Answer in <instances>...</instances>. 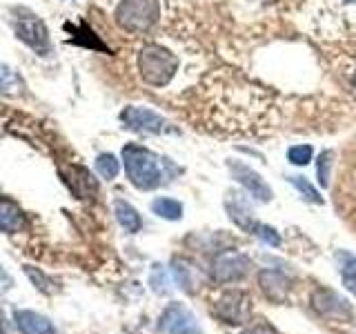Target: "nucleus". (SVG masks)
<instances>
[{
  "label": "nucleus",
  "instance_id": "f257e3e1",
  "mask_svg": "<svg viewBox=\"0 0 356 334\" xmlns=\"http://www.w3.org/2000/svg\"><path fill=\"white\" fill-rule=\"evenodd\" d=\"M196 111L205 127L220 134L270 132L278 120V107L270 92L234 70H216L196 87Z\"/></svg>",
  "mask_w": 356,
  "mask_h": 334
},
{
  "label": "nucleus",
  "instance_id": "f03ea898",
  "mask_svg": "<svg viewBox=\"0 0 356 334\" xmlns=\"http://www.w3.org/2000/svg\"><path fill=\"white\" fill-rule=\"evenodd\" d=\"M122 161H125V172L134 187L147 192L163 183V159H159L152 150L134 143L125 145Z\"/></svg>",
  "mask_w": 356,
  "mask_h": 334
},
{
  "label": "nucleus",
  "instance_id": "7ed1b4c3",
  "mask_svg": "<svg viewBox=\"0 0 356 334\" xmlns=\"http://www.w3.org/2000/svg\"><path fill=\"white\" fill-rule=\"evenodd\" d=\"M178 67H181L178 56L161 42H147L138 51V72L143 76V81L152 87L170 85L178 72Z\"/></svg>",
  "mask_w": 356,
  "mask_h": 334
},
{
  "label": "nucleus",
  "instance_id": "20e7f679",
  "mask_svg": "<svg viewBox=\"0 0 356 334\" xmlns=\"http://www.w3.org/2000/svg\"><path fill=\"white\" fill-rule=\"evenodd\" d=\"M161 18L159 0H120L116 7V22L129 33L149 31Z\"/></svg>",
  "mask_w": 356,
  "mask_h": 334
},
{
  "label": "nucleus",
  "instance_id": "39448f33",
  "mask_svg": "<svg viewBox=\"0 0 356 334\" xmlns=\"http://www.w3.org/2000/svg\"><path fill=\"white\" fill-rule=\"evenodd\" d=\"M16 36L29 45V47L40 54V56H47L49 49H51V45H49V31L47 27H44V22L38 18V16H27V18H18L16 20Z\"/></svg>",
  "mask_w": 356,
  "mask_h": 334
},
{
  "label": "nucleus",
  "instance_id": "423d86ee",
  "mask_svg": "<svg viewBox=\"0 0 356 334\" xmlns=\"http://www.w3.org/2000/svg\"><path fill=\"white\" fill-rule=\"evenodd\" d=\"M120 120L125 122V127L138 134H163L170 125L161 114L147 107H125L120 111Z\"/></svg>",
  "mask_w": 356,
  "mask_h": 334
},
{
  "label": "nucleus",
  "instance_id": "0eeeda50",
  "mask_svg": "<svg viewBox=\"0 0 356 334\" xmlns=\"http://www.w3.org/2000/svg\"><path fill=\"white\" fill-rule=\"evenodd\" d=\"M250 272V259L248 254L229 250L216 256L214 261V278L218 283H232L241 281V278Z\"/></svg>",
  "mask_w": 356,
  "mask_h": 334
},
{
  "label": "nucleus",
  "instance_id": "6e6552de",
  "mask_svg": "<svg viewBox=\"0 0 356 334\" xmlns=\"http://www.w3.org/2000/svg\"><path fill=\"white\" fill-rule=\"evenodd\" d=\"M161 330L165 334H200L196 317L183 303H172L161 317Z\"/></svg>",
  "mask_w": 356,
  "mask_h": 334
},
{
  "label": "nucleus",
  "instance_id": "1a4fd4ad",
  "mask_svg": "<svg viewBox=\"0 0 356 334\" xmlns=\"http://www.w3.org/2000/svg\"><path fill=\"white\" fill-rule=\"evenodd\" d=\"M229 170L234 174V178L248 189V192L252 194V198L261 200V203H267V200H272V187L265 183V178L254 172L252 167H248L245 163H229Z\"/></svg>",
  "mask_w": 356,
  "mask_h": 334
},
{
  "label": "nucleus",
  "instance_id": "9d476101",
  "mask_svg": "<svg viewBox=\"0 0 356 334\" xmlns=\"http://www.w3.org/2000/svg\"><path fill=\"white\" fill-rule=\"evenodd\" d=\"M312 305L323 317L330 319H350L352 317V305L345 299H341L332 289H316L312 296Z\"/></svg>",
  "mask_w": 356,
  "mask_h": 334
},
{
  "label": "nucleus",
  "instance_id": "9b49d317",
  "mask_svg": "<svg viewBox=\"0 0 356 334\" xmlns=\"http://www.w3.org/2000/svg\"><path fill=\"white\" fill-rule=\"evenodd\" d=\"M216 312L227 323H243L248 319V296L243 292H225L216 301Z\"/></svg>",
  "mask_w": 356,
  "mask_h": 334
},
{
  "label": "nucleus",
  "instance_id": "f8f14e48",
  "mask_svg": "<svg viewBox=\"0 0 356 334\" xmlns=\"http://www.w3.org/2000/svg\"><path fill=\"white\" fill-rule=\"evenodd\" d=\"M259 285L263 289V294L274 301V303H285L289 296V281L287 276L276 272V270H263L259 274Z\"/></svg>",
  "mask_w": 356,
  "mask_h": 334
},
{
  "label": "nucleus",
  "instance_id": "ddd939ff",
  "mask_svg": "<svg viewBox=\"0 0 356 334\" xmlns=\"http://www.w3.org/2000/svg\"><path fill=\"white\" fill-rule=\"evenodd\" d=\"M16 326L22 334H56L51 321L42 315H36L31 310H18L16 315Z\"/></svg>",
  "mask_w": 356,
  "mask_h": 334
},
{
  "label": "nucleus",
  "instance_id": "4468645a",
  "mask_svg": "<svg viewBox=\"0 0 356 334\" xmlns=\"http://www.w3.org/2000/svg\"><path fill=\"white\" fill-rule=\"evenodd\" d=\"M22 228H25V214H22V209L14 200L0 198V230L14 234Z\"/></svg>",
  "mask_w": 356,
  "mask_h": 334
},
{
  "label": "nucleus",
  "instance_id": "2eb2a0df",
  "mask_svg": "<svg viewBox=\"0 0 356 334\" xmlns=\"http://www.w3.org/2000/svg\"><path fill=\"white\" fill-rule=\"evenodd\" d=\"M225 207H227V212H229V216H232V221L236 223L238 228H243V230H248V232H254L256 228V223H254V214H252V209H250V205L245 203V200L236 194V196H229L227 200H225Z\"/></svg>",
  "mask_w": 356,
  "mask_h": 334
},
{
  "label": "nucleus",
  "instance_id": "dca6fc26",
  "mask_svg": "<svg viewBox=\"0 0 356 334\" xmlns=\"http://www.w3.org/2000/svg\"><path fill=\"white\" fill-rule=\"evenodd\" d=\"M114 212H116V221H118L120 225L125 228L129 234L140 232V228H143V218H140L138 212L127 203V200L118 198L116 203H114Z\"/></svg>",
  "mask_w": 356,
  "mask_h": 334
},
{
  "label": "nucleus",
  "instance_id": "f3484780",
  "mask_svg": "<svg viewBox=\"0 0 356 334\" xmlns=\"http://www.w3.org/2000/svg\"><path fill=\"white\" fill-rule=\"evenodd\" d=\"M152 212L156 216L161 218H167V221H178L183 216V205L178 203L176 198H170V196H161L156 198L152 203Z\"/></svg>",
  "mask_w": 356,
  "mask_h": 334
},
{
  "label": "nucleus",
  "instance_id": "a211bd4d",
  "mask_svg": "<svg viewBox=\"0 0 356 334\" xmlns=\"http://www.w3.org/2000/svg\"><path fill=\"white\" fill-rule=\"evenodd\" d=\"M67 181H70V187L81 198L96 192V183L92 181V174L85 172L83 167H72V178H67Z\"/></svg>",
  "mask_w": 356,
  "mask_h": 334
},
{
  "label": "nucleus",
  "instance_id": "6ab92c4d",
  "mask_svg": "<svg viewBox=\"0 0 356 334\" xmlns=\"http://www.w3.org/2000/svg\"><path fill=\"white\" fill-rule=\"evenodd\" d=\"M172 272H174V278H176V283H178V285L185 287L187 292H194V287H196V276H194V267H192V265L181 263V261H174Z\"/></svg>",
  "mask_w": 356,
  "mask_h": 334
},
{
  "label": "nucleus",
  "instance_id": "aec40b11",
  "mask_svg": "<svg viewBox=\"0 0 356 334\" xmlns=\"http://www.w3.org/2000/svg\"><path fill=\"white\" fill-rule=\"evenodd\" d=\"M96 170L98 174L107 178V181H114V178L118 176L120 172V163L114 154H100L98 159H96Z\"/></svg>",
  "mask_w": 356,
  "mask_h": 334
},
{
  "label": "nucleus",
  "instance_id": "412c9836",
  "mask_svg": "<svg viewBox=\"0 0 356 334\" xmlns=\"http://www.w3.org/2000/svg\"><path fill=\"white\" fill-rule=\"evenodd\" d=\"M343 259V267H341V278L343 285L350 289L352 294H356V256L350 254H339Z\"/></svg>",
  "mask_w": 356,
  "mask_h": 334
},
{
  "label": "nucleus",
  "instance_id": "4be33fe9",
  "mask_svg": "<svg viewBox=\"0 0 356 334\" xmlns=\"http://www.w3.org/2000/svg\"><path fill=\"white\" fill-rule=\"evenodd\" d=\"M20 78L14 70H9V67L0 65V92L5 94H18L20 92Z\"/></svg>",
  "mask_w": 356,
  "mask_h": 334
},
{
  "label": "nucleus",
  "instance_id": "5701e85b",
  "mask_svg": "<svg viewBox=\"0 0 356 334\" xmlns=\"http://www.w3.org/2000/svg\"><path fill=\"white\" fill-rule=\"evenodd\" d=\"M312 156H314L312 145H294V148L287 150V161L292 165H298V167L312 163Z\"/></svg>",
  "mask_w": 356,
  "mask_h": 334
},
{
  "label": "nucleus",
  "instance_id": "b1692460",
  "mask_svg": "<svg viewBox=\"0 0 356 334\" xmlns=\"http://www.w3.org/2000/svg\"><path fill=\"white\" fill-rule=\"evenodd\" d=\"M289 183H292L300 194H303L307 200H312V203H316V205H323V198H321V194L316 192L314 187H312L309 183H307V178L305 176H289Z\"/></svg>",
  "mask_w": 356,
  "mask_h": 334
},
{
  "label": "nucleus",
  "instance_id": "393cba45",
  "mask_svg": "<svg viewBox=\"0 0 356 334\" xmlns=\"http://www.w3.org/2000/svg\"><path fill=\"white\" fill-rule=\"evenodd\" d=\"M149 283L154 287V292H159V294H165L167 285H170V281H167V272H165V267L163 265H154V270H152V276H149Z\"/></svg>",
  "mask_w": 356,
  "mask_h": 334
},
{
  "label": "nucleus",
  "instance_id": "a878e982",
  "mask_svg": "<svg viewBox=\"0 0 356 334\" xmlns=\"http://www.w3.org/2000/svg\"><path fill=\"white\" fill-rule=\"evenodd\" d=\"M256 234H259V239L265 241L267 245H272V248H278L281 245V237H278V232L270 225H259L256 228Z\"/></svg>",
  "mask_w": 356,
  "mask_h": 334
},
{
  "label": "nucleus",
  "instance_id": "bb28decb",
  "mask_svg": "<svg viewBox=\"0 0 356 334\" xmlns=\"http://www.w3.org/2000/svg\"><path fill=\"white\" fill-rule=\"evenodd\" d=\"M332 159V152H323L321 159H318V181L321 185H327L330 183V161Z\"/></svg>",
  "mask_w": 356,
  "mask_h": 334
},
{
  "label": "nucleus",
  "instance_id": "cd10ccee",
  "mask_svg": "<svg viewBox=\"0 0 356 334\" xmlns=\"http://www.w3.org/2000/svg\"><path fill=\"white\" fill-rule=\"evenodd\" d=\"M250 334H276V332H274V330H270L267 326H259V328H254Z\"/></svg>",
  "mask_w": 356,
  "mask_h": 334
},
{
  "label": "nucleus",
  "instance_id": "c85d7f7f",
  "mask_svg": "<svg viewBox=\"0 0 356 334\" xmlns=\"http://www.w3.org/2000/svg\"><path fill=\"white\" fill-rule=\"evenodd\" d=\"M352 89L356 92V67H354V72H352Z\"/></svg>",
  "mask_w": 356,
  "mask_h": 334
}]
</instances>
